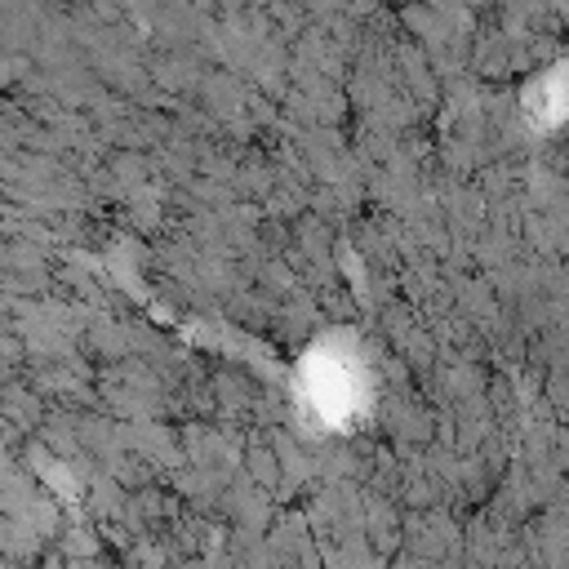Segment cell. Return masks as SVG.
Listing matches in <instances>:
<instances>
[{"label": "cell", "mask_w": 569, "mask_h": 569, "mask_svg": "<svg viewBox=\"0 0 569 569\" xmlns=\"http://www.w3.org/2000/svg\"><path fill=\"white\" fill-rule=\"evenodd\" d=\"M307 391L325 413H351L360 396V365L356 360H333V351H311L307 360Z\"/></svg>", "instance_id": "obj_1"}]
</instances>
